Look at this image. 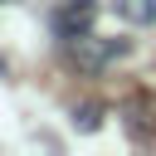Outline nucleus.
<instances>
[{"instance_id":"1","label":"nucleus","mask_w":156,"mask_h":156,"mask_svg":"<svg viewBox=\"0 0 156 156\" xmlns=\"http://www.w3.org/2000/svg\"><path fill=\"white\" fill-rule=\"evenodd\" d=\"M63 49H68V58H73L83 73H102L107 63L127 58V49H132V44H127V39H98V34L88 29V34H78V39H68Z\"/></svg>"},{"instance_id":"2","label":"nucleus","mask_w":156,"mask_h":156,"mask_svg":"<svg viewBox=\"0 0 156 156\" xmlns=\"http://www.w3.org/2000/svg\"><path fill=\"white\" fill-rule=\"evenodd\" d=\"M93 20H98V0H63V5L49 15V24H54V34H58L63 44L78 39V34H88Z\"/></svg>"},{"instance_id":"3","label":"nucleus","mask_w":156,"mask_h":156,"mask_svg":"<svg viewBox=\"0 0 156 156\" xmlns=\"http://www.w3.org/2000/svg\"><path fill=\"white\" fill-rule=\"evenodd\" d=\"M112 10L127 24H156V0H112Z\"/></svg>"},{"instance_id":"4","label":"nucleus","mask_w":156,"mask_h":156,"mask_svg":"<svg viewBox=\"0 0 156 156\" xmlns=\"http://www.w3.org/2000/svg\"><path fill=\"white\" fill-rule=\"evenodd\" d=\"M98 112H102L98 102H83V107H73V127H83V132H93V127H98Z\"/></svg>"}]
</instances>
